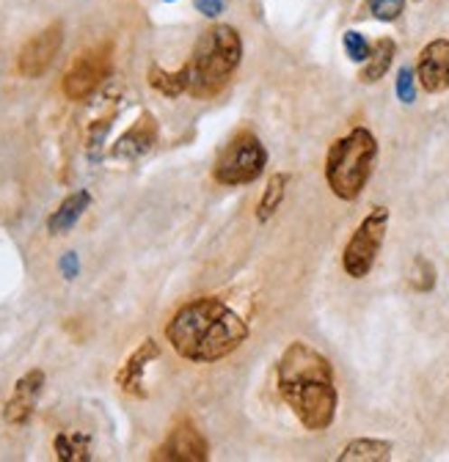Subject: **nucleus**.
I'll return each mask as SVG.
<instances>
[{
	"label": "nucleus",
	"instance_id": "f257e3e1",
	"mask_svg": "<svg viewBox=\"0 0 449 462\" xmlns=\"http://www.w3.org/2000/svg\"><path fill=\"white\" fill-rule=\"evenodd\" d=\"M278 396L309 432H325L340 408L331 361L306 341H293L276 364Z\"/></svg>",
	"mask_w": 449,
	"mask_h": 462
},
{
	"label": "nucleus",
	"instance_id": "dca6fc26",
	"mask_svg": "<svg viewBox=\"0 0 449 462\" xmlns=\"http://www.w3.org/2000/svg\"><path fill=\"white\" fill-rule=\"evenodd\" d=\"M336 459L340 462H386L391 459V443L380 438H356L342 448V454Z\"/></svg>",
	"mask_w": 449,
	"mask_h": 462
},
{
	"label": "nucleus",
	"instance_id": "5701e85b",
	"mask_svg": "<svg viewBox=\"0 0 449 462\" xmlns=\"http://www.w3.org/2000/svg\"><path fill=\"white\" fill-rule=\"evenodd\" d=\"M416 86H419L416 72H414L411 67H400L398 80H395V94H398V99H400L403 105H414V99H416Z\"/></svg>",
	"mask_w": 449,
	"mask_h": 462
},
{
	"label": "nucleus",
	"instance_id": "9d476101",
	"mask_svg": "<svg viewBox=\"0 0 449 462\" xmlns=\"http://www.w3.org/2000/svg\"><path fill=\"white\" fill-rule=\"evenodd\" d=\"M416 80L427 94L449 91V36L430 39L416 55Z\"/></svg>",
	"mask_w": 449,
	"mask_h": 462
},
{
	"label": "nucleus",
	"instance_id": "2eb2a0df",
	"mask_svg": "<svg viewBox=\"0 0 449 462\" xmlns=\"http://www.w3.org/2000/svg\"><path fill=\"white\" fill-rule=\"evenodd\" d=\"M395 58H398V42L391 39V36H380L372 50H369V58L361 64V72H359V80L364 86H375L380 83L388 69L395 67Z\"/></svg>",
	"mask_w": 449,
	"mask_h": 462
},
{
	"label": "nucleus",
	"instance_id": "6ab92c4d",
	"mask_svg": "<svg viewBox=\"0 0 449 462\" xmlns=\"http://www.w3.org/2000/svg\"><path fill=\"white\" fill-rule=\"evenodd\" d=\"M146 83H149L157 94L172 97V99H177V97L188 94V83H185V72H182V67H180V69H174V72H168V69H163L160 64H152V67H149V72H146Z\"/></svg>",
	"mask_w": 449,
	"mask_h": 462
},
{
	"label": "nucleus",
	"instance_id": "a211bd4d",
	"mask_svg": "<svg viewBox=\"0 0 449 462\" xmlns=\"http://www.w3.org/2000/svg\"><path fill=\"white\" fill-rule=\"evenodd\" d=\"M55 457L61 462H89L91 459V435L86 432H61L52 440Z\"/></svg>",
	"mask_w": 449,
	"mask_h": 462
},
{
	"label": "nucleus",
	"instance_id": "1a4fd4ad",
	"mask_svg": "<svg viewBox=\"0 0 449 462\" xmlns=\"http://www.w3.org/2000/svg\"><path fill=\"white\" fill-rule=\"evenodd\" d=\"M152 459L154 462H204L210 459V443L193 421L182 419L172 427L168 438L152 451Z\"/></svg>",
	"mask_w": 449,
	"mask_h": 462
},
{
	"label": "nucleus",
	"instance_id": "39448f33",
	"mask_svg": "<svg viewBox=\"0 0 449 462\" xmlns=\"http://www.w3.org/2000/svg\"><path fill=\"white\" fill-rule=\"evenodd\" d=\"M267 165V149L254 133H238L227 146L220 149L215 165H212V180L223 188H240L251 185L262 177Z\"/></svg>",
	"mask_w": 449,
	"mask_h": 462
},
{
	"label": "nucleus",
	"instance_id": "aec40b11",
	"mask_svg": "<svg viewBox=\"0 0 449 462\" xmlns=\"http://www.w3.org/2000/svg\"><path fill=\"white\" fill-rule=\"evenodd\" d=\"M408 283L416 289V292H433L435 286V267L430 259L425 256H416L414 264H411V273H408Z\"/></svg>",
	"mask_w": 449,
	"mask_h": 462
},
{
	"label": "nucleus",
	"instance_id": "ddd939ff",
	"mask_svg": "<svg viewBox=\"0 0 449 462\" xmlns=\"http://www.w3.org/2000/svg\"><path fill=\"white\" fill-rule=\"evenodd\" d=\"M160 358V344L154 338H144L136 350L130 353V358L125 361V366L117 372V385L136 396V399H146V383H144V372L152 361Z\"/></svg>",
	"mask_w": 449,
	"mask_h": 462
},
{
	"label": "nucleus",
	"instance_id": "20e7f679",
	"mask_svg": "<svg viewBox=\"0 0 449 462\" xmlns=\"http://www.w3.org/2000/svg\"><path fill=\"white\" fill-rule=\"evenodd\" d=\"M378 162V138L367 127H353L336 138L325 154V182L340 201H356L372 180Z\"/></svg>",
	"mask_w": 449,
	"mask_h": 462
},
{
	"label": "nucleus",
	"instance_id": "4be33fe9",
	"mask_svg": "<svg viewBox=\"0 0 449 462\" xmlns=\"http://www.w3.org/2000/svg\"><path fill=\"white\" fill-rule=\"evenodd\" d=\"M342 47H345V52H348V58H351L353 64H364L367 58H369V50H372V44L367 42V36L359 33V31H345Z\"/></svg>",
	"mask_w": 449,
	"mask_h": 462
},
{
	"label": "nucleus",
	"instance_id": "9b49d317",
	"mask_svg": "<svg viewBox=\"0 0 449 462\" xmlns=\"http://www.w3.org/2000/svg\"><path fill=\"white\" fill-rule=\"evenodd\" d=\"M44 372L42 369H31L25 372L17 383H14V393L9 396V402L4 404V421L12 427H25L36 411V402L44 391Z\"/></svg>",
	"mask_w": 449,
	"mask_h": 462
},
{
	"label": "nucleus",
	"instance_id": "412c9836",
	"mask_svg": "<svg viewBox=\"0 0 449 462\" xmlns=\"http://www.w3.org/2000/svg\"><path fill=\"white\" fill-rule=\"evenodd\" d=\"M367 12L378 23H398L406 12V0H367Z\"/></svg>",
	"mask_w": 449,
	"mask_h": 462
},
{
	"label": "nucleus",
	"instance_id": "f3484780",
	"mask_svg": "<svg viewBox=\"0 0 449 462\" xmlns=\"http://www.w3.org/2000/svg\"><path fill=\"white\" fill-rule=\"evenodd\" d=\"M287 185H290V173H285V171L273 173V177L267 180V185L262 190V199L257 204V220L259 223H267L278 212V207H282V201L287 196Z\"/></svg>",
	"mask_w": 449,
	"mask_h": 462
},
{
	"label": "nucleus",
	"instance_id": "a878e982",
	"mask_svg": "<svg viewBox=\"0 0 449 462\" xmlns=\"http://www.w3.org/2000/svg\"><path fill=\"white\" fill-rule=\"evenodd\" d=\"M59 267H61V273H64V278H67V281H72V278L80 273V262H78V256H75V254H64V259H61V264H59Z\"/></svg>",
	"mask_w": 449,
	"mask_h": 462
},
{
	"label": "nucleus",
	"instance_id": "7ed1b4c3",
	"mask_svg": "<svg viewBox=\"0 0 449 462\" xmlns=\"http://www.w3.org/2000/svg\"><path fill=\"white\" fill-rule=\"evenodd\" d=\"M243 64V36L238 28L218 23L207 28L191 58L182 64L188 94L193 99H212L232 83Z\"/></svg>",
	"mask_w": 449,
	"mask_h": 462
},
{
	"label": "nucleus",
	"instance_id": "f8f14e48",
	"mask_svg": "<svg viewBox=\"0 0 449 462\" xmlns=\"http://www.w3.org/2000/svg\"><path fill=\"white\" fill-rule=\"evenodd\" d=\"M157 138H160V125H157V119H154L149 110H144L138 119H136V125L114 143V149H110V157H114V160H125V162L141 160L144 154L152 152V146L157 143Z\"/></svg>",
	"mask_w": 449,
	"mask_h": 462
},
{
	"label": "nucleus",
	"instance_id": "6e6552de",
	"mask_svg": "<svg viewBox=\"0 0 449 462\" xmlns=\"http://www.w3.org/2000/svg\"><path fill=\"white\" fill-rule=\"evenodd\" d=\"M61 47H64V25L61 23H52L44 31H39L36 36H31L17 55L20 78L36 80V78L47 75L50 67L55 64V58H59Z\"/></svg>",
	"mask_w": 449,
	"mask_h": 462
},
{
	"label": "nucleus",
	"instance_id": "f03ea898",
	"mask_svg": "<svg viewBox=\"0 0 449 462\" xmlns=\"http://www.w3.org/2000/svg\"><path fill=\"white\" fill-rule=\"evenodd\" d=\"M165 338L182 361L218 364L246 344L248 325L220 298H196L168 319Z\"/></svg>",
	"mask_w": 449,
	"mask_h": 462
},
{
	"label": "nucleus",
	"instance_id": "b1692460",
	"mask_svg": "<svg viewBox=\"0 0 449 462\" xmlns=\"http://www.w3.org/2000/svg\"><path fill=\"white\" fill-rule=\"evenodd\" d=\"M193 6L201 17L207 20H215L220 17L223 12H227V0H193Z\"/></svg>",
	"mask_w": 449,
	"mask_h": 462
},
{
	"label": "nucleus",
	"instance_id": "423d86ee",
	"mask_svg": "<svg viewBox=\"0 0 449 462\" xmlns=\"http://www.w3.org/2000/svg\"><path fill=\"white\" fill-rule=\"evenodd\" d=\"M388 220H391L388 207H372L364 215V220L356 226L353 237L348 240V245L342 251V270L348 278L364 281L372 273V267L380 256L383 240H386Z\"/></svg>",
	"mask_w": 449,
	"mask_h": 462
},
{
	"label": "nucleus",
	"instance_id": "4468645a",
	"mask_svg": "<svg viewBox=\"0 0 449 462\" xmlns=\"http://www.w3.org/2000/svg\"><path fill=\"white\" fill-rule=\"evenodd\" d=\"M91 207V193L89 190H75V193H70L61 204H59V209H55L50 217H47V231L52 237H64V235H70V231L75 228V223L83 217V212Z\"/></svg>",
	"mask_w": 449,
	"mask_h": 462
},
{
	"label": "nucleus",
	"instance_id": "0eeeda50",
	"mask_svg": "<svg viewBox=\"0 0 449 462\" xmlns=\"http://www.w3.org/2000/svg\"><path fill=\"white\" fill-rule=\"evenodd\" d=\"M110 72H114V44L105 42V44L89 47L70 64V69L61 80L64 97L72 102L89 99L110 78Z\"/></svg>",
	"mask_w": 449,
	"mask_h": 462
},
{
	"label": "nucleus",
	"instance_id": "bb28decb",
	"mask_svg": "<svg viewBox=\"0 0 449 462\" xmlns=\"http://www.w3.org/2000/svg\"><path fill=\"white\" fill-rule=\"evenodd\" d=\"M163 4H177V0H163Z\"/></svg>",
	"mask_w": 449,
	"mask_h": 462
},
{
	"label": "nucleus",
	"instance_id": "393cba45",
	"mask_svg": "<svg viewBox=\"0 0 449 462\" xmlns=\"http://www.w3.org/2000/svg\"><path fill=\"white\" fill-rule=\"evenodd\" d=\"M110 130V119H102V122H94L91 133H89V149L94 152L102 141H105V133Z\"/></svg>",
	"mask_w": 449,
	"mask_h": 462
}]
</instances>
